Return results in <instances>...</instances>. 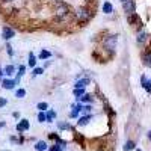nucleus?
<instances>
[{"label":"nucleus","instance_id":"obj_1","mask_svg":"<svg viewBox=\"0 0 151 151\" xmlns=\"http://www.w3.org/2000/svg\"><path fill=\"white\" fill-rule=\"evenodd\" d=\"M77 17L82 23H86V21H89L92 18V12L88 9V8H79L77 11Z\"/></svg>","mask_w":151,"mask_h":151},{"label":"nucleus","instance_id":"obj_2","mask_svg":"<svg viewBox=\"0 0 151 151\" xmlns=\"http://www.w3.org/2000/svg\"><path fill=\"white\" fill-rule=\"evenodd\" d=\"M122 9H124V12H125L127 15L134 14V9H136L134 0H124V2H122Z\"/></svg>","mask_w":151,"mask_h":151},{"label":"nucleus","instance_id":"obj_3","mask_svg":"<svg viewBox=\"0 0 151 151\" xmlns=\"http://www.w3.org/2000/svg\"><path fill=\"white\" fill-rule=\"evenodd\" d=\"M116 47V36L115 35H112V36H109V38H106V41H104V48H107V50H112Z\"/></svg>","mask_w":151,"mask_h":151},{"label":"nucleus","instance_id":"obj_4","mask_svg":"<svg viewBox=\"0 0 151 151\" xmlns=\"http://www.w3.org/2000/svg\"><path fill=\"white\" fill-rule=\"evenodd\" d=\"M15 36V30L12 29V27H3V30H2V38L3 40H6V41H9L11 38H14Z\"/></svg>","mask_w":151,"mask_h":151},{"label":"nucleus","instance_id":"obj_5","mask_svg":"<svg viewBox=\"0 0 151 151\" xmlns=\"http://www.w3.org/2000/svg\"><path fill=\"white\" fill-rule=\"evenodd\" d=\"M15 85H17V82L12 80V79H5V80H2V86L5 88V89H14Z\"/></svg>","mask_w":151,"mask_h":151},{"label":"nucleus","instance_id":"obj_6","mask_svg":"<svg viewBox=\"0 0 151 151\" xmlns=\"http://www.w3.org/2000/svg\"><path fill=\"white\" fill-rule=\"evenodd\" d=\"M89 83H91V80H89V79H88V77H83V79H79L77 82H76L74 88H86Z\"/></svg>","mask_w":151,"mask_h":151},{"label":"nucleus","instance_id":"obj_7","mask_svg":"<svg viewBox=\"0 0 151 151\" xmlns=\"http://www.w3.org/2000/svg\"><path fill=\"white\" fill-rule=\"evenodd\" d=\"M17 130H18V132H26V130H29V121H27V119H21V122L17 124Z\"/></svg>","mask_w":151,"mask_h":151},{"label":"nucleus","instance_id":"obj_8","mask_svg":"<svg viewBox=\"0 0 151 151\" xmlns=\"http://www.w3.org/2000/svg\"><path fill=\"white\" fill-rule=\"evenodd\" d=\"M91 119H92V116H91V115L80 116V118H79V121H77V125H79V127H83V125L89 124V121H91Z\"/></svg>","mask_w":151,"mask_h":151},{"label":"nucleus","instance_id":"obj_9","mask_svg":"<svg viewBox=\"0 0 151 151\" xmlns=\"http://www.w3.org/2000/svg\"><path fill=\"white\" fill-rule=\"evenodd\" d=\"M141 83H142V86L147 89V92L148 94H151V80H148V79H145V76H142V79H141Z\"/></svg>","mask_w":151,"mask_h":151},{"label":"nucleus","instance_id":"obj_10","mask_svg":"<svg viewBox=\"0 0 151 151\" xmlns=\"http://www.w3.org/2000/svg\"><path fill=\"white\" fill-rule=\"evenodd\" d=\"M103 12H104V14H112V12H113V6H112L110 2H104L103 3Z\"/></svg>","mask_w":151,"mask_h":151},{"label":"nucleus","instance_id":"obj_11","mask_svg":"<svg viewBox=\"0 0 151 151\" xmlns=\"http://www.w3.org/2000/svg\"><path fill=\"white\" fill-rule=\"evenodd\" d=\"M35 150H36V151H45V150H47V144H45V141H40V142H36Z\"/></svg>","mask_w":151,"mask_h":151},{"label":"nucleus","instance_id":"obj_12","mask_svg":"<svg viewBox=\"0 0 151 151\" xmlns=\"http://www.w3.org/2000/svg\"><path fill=\"white\" fill-rule=\"evenodd\" d=\"M144 64H145L148 68H151V52H147V53L144 55Z\"/></svg>","mask_w":151,"mask_h":151},{"label":"nucleus","instance_id":"obj_13","mask_svg":"<svg viewBox=\"0 0 151 151\" xmlns=\"http://www.w3.org/2000/svg\"><path fill=\"white\" fill-rule=\"evenodd\" d=\"M79 100V101H82V103H91L92 101V95H89V94H85L83 97H80V98H77Z\"/></svg>","mask_w":151,"mask_h":151},{"label":"nucleus","instance_id":"obj_14","mask_svg":"<svg viewBox=\"0 0 151 151\" xmlns=\"http://www.w3.org/2000/svg\"><path fill=\"white\" fill-rule=\"evenodd\" d=\"M55 116H56V113H55L53 110H48V112L45 113V121H47V122H53Z\"/></svg>","mask_w":151,"mask_h":151},{"label":"nucleus","instance_id":"obj_15","mask_svg":"<svg viewBox=\"0 0 151 151\" xmlns=\"http://www.w3.org/2000/svg\"><path fill=\"white\" fill-rule=\"evenodd\" d=\"M147 38H148L147 32H141L139 35H137V42H139V44H144V42L147 41Z\"/></svg>","mask_w":151,"mask_h":151},{"label":"nucleus","instance_id":"obj_16","mask_svg":"<svg viewBox=\"0 0 151 151\" xmlns=\"http://www.w3.org/2000/svg\"><path fill=\"white\" fill-rule=\"evenodd\" d=\"M134 147H136V144L133 141H127L124 145V151H132V150H134Z\"/></svg>","mask_w":151,"mask_h":151},{"label":"nucleus","instance_id":"obj_17","mask_svg":"<svg viewBox=\"0 0 151 151\" xmlns=\"http://www.w3.org/2000/svg\"><path fill=\"white\" fill-rule=\"evenodd\" d=\"M74 95H76V98L83 97L85 95V88H76V89H74Z\"/></svg>","mask_w":151,"mask_h":151},{"label":"nucleus","instance_id":"obj_18","mask_svg":"<svg viewBox=\"0 0 151 151\" xmlns=\"http://www.w3.org/2000/svg\"><path fill=\"white\" fill-rule=\"evenodd\" d=\"M14 71H15V67H14V65H8V67H5V70H3V73H5L6 76H12V74H14Z\"/></svg>","mask_w":151,"mask_h":151},{"label":"nucleus","instance_id":"obj_19","mask_svg":"<svg viewBox=\"0 0 151 151\" xmlns=\"http://www.w3.org/2000/svg\"><path fill=\"white\" fill-rule=\"evenodd\" d=\"M35 65H36V56L33 53H29V67L35 68Z\"/></svg>","mask_w":151,"mask_h":151},{"label":"nucleus","instance_id":"obj_20","mask_svg":"<svg viewBox=\"0 0 151 151\" xmlns=\"http://www.w3.org/2000/svg\"><path fill=\"white\" fill-rule=\"evenodd\" d=\"M36 109L40 110V112H45V110L48 109V104L44 103V101H42V103H38V104H36Z\"/></svg>","mask_w":151,"mask_h":151},{"label":"nucleus","instance_id":"obj_21","mask_svg":"<svg viewBox=\"0 0 151 151\" xmlns=\"http://www.w3.org/2000/svg\"><path fill=\"white\" fill-rule=\"evenodd\" d=\"M50 56H52V53H50L48 50H42V52L40 53V59H48Z\"/></svg>","mask_w":151,"mask_h":151},{"label":"nucleus","instance_id":"obj_22","mask_svg":"<svg viewBox=\"0 0 151 151\" xmlns=\"http://www.w3.org/2000/svg\"><path fill=\"white\" fill-rule=\"evenodd\" d=\"M77 115H79L77 106H73V110H71V113H70V116H71V118H77Z\"/></svg>","mask_w":151,"mask_h":151},{"label":"nucleus","instance_id":"obj_23","mask_svg":"<svg viewBox=\"0 0 151 151\" xmlns=\"http://www.w3.org/2000/svg\"><path fill=\"white\" fill-rule=\"evenodd\" d=\"M64 148H65V145H55V147H52L48 151H64Z\"/></svg>","mask_w":151,"mask_h":151},{"label":"nucleus","instance_id":"obj_24","mask_svg":"<svg viewBox=\"0 0 151 151\" xmlns=\"http://www.w3.org/2000/svg\"><path fill=\"white\" fill-rule=\"evenodd\" d=\"M24 95H26V91H24L23 88H21V89H18V91L15 92V97H17V98H24Z\"/></svg>","mask_w":151,"mask_h":151},{"label":"nucleus","instance_id":"obj_25","mask_svg":"<svg viewBox=\"0 0 151 151\" xmlns=\"http://www.w3.org/2000/svg\"><path fill=\"white\" fill-rule=\"evenodd\" d=\"M24 73H26V67H24V65H20V68H18V77L17 79H20L21 77V76H24Z\"/></svg>","mask_w":151,"mask_h":151},{"label":"nucleus","instance_id":"obj_26","mask_svg":"<svg viewBox=\"0 0 151 151\" xmlns=\"http://www.w3.org/2000/svg\"><path fill=\"white\" fill-rule=\"evenodd\" d=\"M38 121H40V122H45V112H40V113H38Z\"/></svg>","mask_w":151,"mask_h":151},{"label":"nucleus","instance_id":"obj_27","mask_svg":"<svg viewBox=\"0 0 151 151\" xmlns=\"http://www.w3.org/2000/svg\"><path fill=\"white\" fill-rule=\"evenodd\" d=\"M42 73H44V68H33V71H32L33 76H41Z\"/></svg>","mask_w":151,"mask_h":151},{"label":"nucleus","instance_id":"obj_28","mask_svg":"<svg viewBox=\"0 0 151 151\" xmlns=\"http://www.w3.org/2000/svg\"><path fill=\"white\" fill-rule=\"evenodd\" d=\"M6 53H8L9 56H12V55H14V50H12L11 44H6Z\"/></svg>","mask_w":151,"mask_h":151},{"label":"nucleus","instance_id":"obj_29","mask_svg":"<svg viewBox=\"0 0 151 151\" xmlns=\"http://www.w3.org/2000/svg\"><path fill=\"white\" fill-rule=\"evenodd\" d=\"M59 129H62V130H64V129H68V130H70V129H71V125H70V124H64V122H60V124H59Z\"/></svg>","mask_w":151,"mask_h":151},{"label":"nucleus","instance_id":"obj_30","mask_svg":"<svg viewBox=\"0 0 151 151\" xmlns=\"http://www.w3.org/2000/svg\"><path fill=\"white\" fill-rule=\"evenodd\" d=\"M5 104H6V100L5 98H0V107H3Z\"/></svg>","mask_w":151,"mask_h":151},{"label":"nucleus","instance_id":"obj_31","mask_svg":"<svg viewBox=\"0 0 151 151\" xmlns=\"http://www.w3.org/2000/svg\"><path fill=\"white\" fill-rule=\"evenodd\" d=\"M3 74H5V73H3L2 70H0V79H2V76H3Z\"/></svg>","mask_w":151,"mask_h":151},{"label":"nucleus","instance_id":"obj_32","mask_svg":"<svg viewBox=\"0 0 151 151\" xmlns=\"http://www.w3.org/2000/svg\"><path fill=\"white\" fill-rule=\"evenodd\" d=\"M148 137H150V141H151V132H148Z\"/></svg>","mask_w":151,"mask_h":151},{"label":"nucleus","instance_id":"obj_33","mask_svg":"<svg viewBox=\"0 0 151 151\" xmlns=\"http://www.w3.org/2000/svg\"><path fill=\"white\" fill-rule=\"evenodd\" d=\"M5 2H12V0H5Z\"/></svg>","mask_w":151,"mask_h":151},{"label":"nucleus","instance_id":"obj_34","mask_svg":"<svg viewBox=\"0 0 151 151\" xmlns=\"http://www.w3.org/2000/svg\"><path fill=\"white\" fill-rule=\"evenodd\" d=\"M137 151H142V150H137Z\"/></svg>","mask_w":151,"mask_h":151},{"label":"nucleus","instance_id":"obj_35","mask_svg":"<svg viewBox=\"0 0 151 151\" xmlns=\"http://www.w3.org/2000/svg\"><path fill=\"white\" fill-rule=\"evenodd\" d=\"M121 2H124V0H121Z\"/></svg>","mask_w":151,"mask_h":151}]
</instances>
